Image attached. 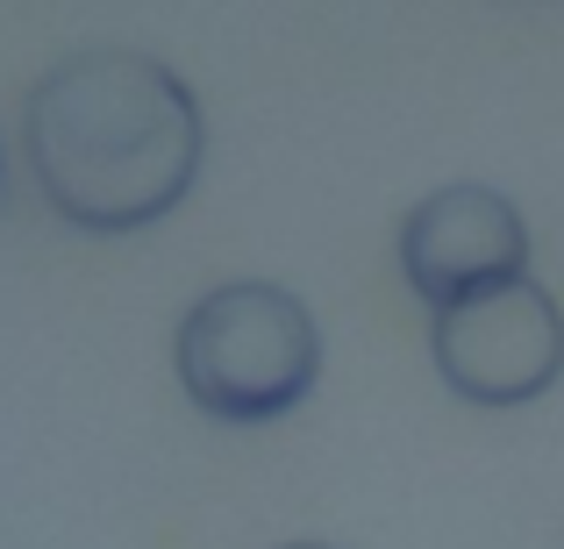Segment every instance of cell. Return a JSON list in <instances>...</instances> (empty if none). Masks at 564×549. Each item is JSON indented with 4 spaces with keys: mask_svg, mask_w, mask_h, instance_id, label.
<instances>
[{
    "mask_svg": "<svg viewBox=\"0 0 564 549\" xmlns=\"http://www.w3.org/2000/svg\"><path fill=\"white\" fill-rule=\"evenodd\" d=\"M22 151L43 200L94 235L165 221L200 179V100L143 51H79L29 94Z\"/></svg>",
    "mask_w": 564,
    "mask_h": 549,
    "instance_id": "cell-1",
    "label": "cell"
},
{
    "mask_svg": "<svg viewBox=\"0 0 564 549\" xmlns=\"http://www.w3.org/2000/svg\"><path fill=\"white\" fill-rule=\"evenodd\" d=\"M180 385L200 414L215 421H279L315 393L322 336L315 315L272 278H236L207 300L186 307L180 321Z\"/></svg>",
    "mask_w": 564,
    "mask_h": 549,
    "instance_id": "cell-2",
    "label": "cell"
},
{
    "mask_svg": "<svg viewBox=\"0 0 564 549\" xmlns=\"http://www.w3.org/2000/svg\"><path fill=\"white\" fill-rule=\"evenodd\" d=\"M436 371L471 407H522L564 371V315L536 278H500L436 315Z\"/></svg>",
    "mask_w": 564,
    "mask_h": 549,
    "instance_id": "cell-3",
    "label": "cell"
},
{
    "mask_svg": "<svg viewBox=\"0 0 564 549\" xmlns=\"http://www.w3.org/2000/svg\"><path fill=\"white\" fill-rule=\"evenodd\" d=\"M400 272L429 307H457L500 278L529 272V229L508 193L494 186H443L408 207L400 221Z\"/></svg>",
    "mask_w": 564,
    "mask_h": 549,
    "instance_id": "cell-4",
    "label": "cell"
},
{
    "mask_svg": "<svg viewBox=\"0 0 564 549\" xmlns=\"http://www.w3.org/2000/svg\"><path fill=\"white\" fill-rule=\"evenodd\" d=\"M286 549H329V542H286Z\"/></svg>",
    "mask_w": 564,
    "mask_h": 549,
    "instance_id": "cell-5",
    "label": "cell"
},
{
    "mask_svg": "<svg viewBox=\"0 0 564 549\" xmlns=\"http://www.w3.org/2000/svg\"><path fill=\"white\" fill-rule=\"evenodd\" d=\"M0 165H8V151H0Z\"/></svg>",
    "mask_w": 564,
    "mask_h": 549,
    "instance_id": "cell-6",
    "label": "cell"
}]
</instances>
